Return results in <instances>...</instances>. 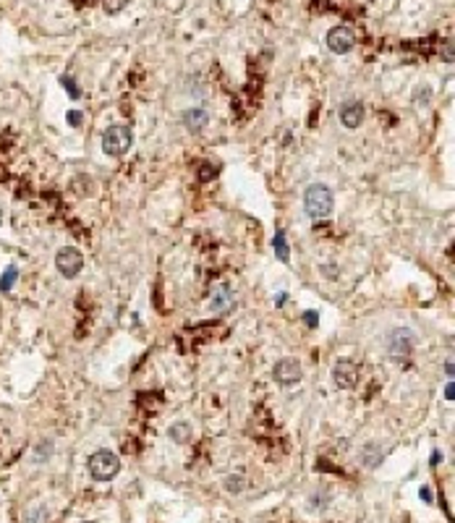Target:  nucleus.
<instances>
[{"label":"nucleus","mask_w":455,"mask_h":523,"mask_svg":"<svg viewBox=\"0 0 455 523\" xmlns=\"http://www.w3.org/2000/svg\"><path fill=\"white\" fill-rule=\"evenodd\" d=\"M60 82H63V86H66V89H68V92H71V97H73V100H76V97H79V89H76V84H73L71 79H66V76H63V79H60Z\"/></svg>","instance_id":"obj_17"},{"label":"nucleus","mask_w":455,"mask_h":523,"mask_svg":"<svg viewBox=\"0 0 455 523\" xmlns=\"http://www.w3.org/2000/svg\"><path fill=\"white\" fill-rule=\"evenodd\" d=\"M133 144V131L123 123H115L102 134V152L108 157H123Z\"/></svg>","instance_id":"obj_2"},{"label":"nucleus","mask_w":455,"mask_h":523,"mask_svg":"<svg viewBox=\"0 0 455 523\" xmlns=\"http://www.w3.org/2000/svg\"><path fill=\"white\" fill-rule=\"evenodd\" d=\"M275 380L280 385H296L301 380V364L296 358H280L275 364Z\"/></svg>","instance_id":"obj_8"},{"label":"nucleus","mask_w":455,"mask_h":523,"mask_svg":"<svg viewBox=\"0 0 455 523\" xmlns=\"http://www.w3.org/2000/svg\"><path fill=\"white\" fill-rule=\"evenodd\" d=\"M170 440L186 445V442L192 440V424H189V421H178V424H173V427H170Z\"/></svg>","instance_id":"obj_12"},{"label":"nucleus","mask_w":455,"mask_h":523,"mask_svg":"<svg viewBox=\"0 0 455 523\" xmlns=\"http://www.w3.org/2000/svg\"><path fill=\"white\" fill-rule=\"evenodd\" d=\"M304 322L314 327V324H317V314H314V311H306V314H304Z\"/></svg>","instance_id":"obj_19"},{"label":"nucleus","mask_w":455,"mask_h":523,"mask_svg":"<svg viewBox=\"0 0 455 523\" xmlns=\"http://www.w3.org/2000/svg\"><path fill=\"white\" fill-rule=\"evenodd\" d=\"M333 380H335L337 387L351 390V387H356V382H359V369H356L353 361L340 358V361H335V367H333Z\"/></svg>","instance_id":"obj_6"},{"label":"nucleus","mask_w":455,"mask_h":523,"mask_svg":"<svg viewBox=\"0 0 455 523\" xmlns=\"http://www.w3.org/2000/svg\"><path fill=\"white\" fill-rule=\"evenodd\" d=\"M230 492H241L243 489V476H228V484H225Z\"/></svg>","instance_id":"obj_16"},{"label":"nucleus","mask_w":455,"mask_h":523,"mask_svg":"<svg viewBox=\"0 0 455 523\" xmlns=\"http://www.w3.org/2000/svg\"><path fill=\"white\" fill-rule=\"evenodd\" d=\"M361 120H364V105L359 100H348V102L340 105V123L346 129H359Z\"/></svg>","instance_id":"obj_9"},{"label":"nucleus","mask_w":455,"mask_h":523,"mask_svg":"<svg viewBox=\"0 0 455 523\" xmlns=\"http://www.w3.org/2000/svg\"><path fill=\"white\" fill-rule=\"evenodd\" d=\"M421 499H427V502H431V489H429V487H421Z\"/></svg>","instance_id":"obj_21"},{"label":"nucleus","mask_w":455,"mask_h":523,"mask_svg":"<svg viewBox=\"0 0 455 523\" xmlns=\"http://www.w3.org/2000/svg\"><path fill=\"white\" fill-rule=\"evenodd\" d=\"M16 277H19V270H16V267H8V273L3 275V280H0V288H3V291H11Z\"/></svg>","instance_id":"obj_15"},{"label":"nucleus","mask_w":455,"mask_h":523,"mask_svg":"<svg viewBox=\"0 0 455 523\" xmlns=\"http://www.w3.org/2000/svg\"><path fill=\"white\" fill-rule=\"evenodd\" d=\"M387 345H390V356L393 358H398V361L408 358L411 351H414V335L408 333V330H396V333L390 335Z\"/></svg>","instance_id":"obj_7"},{"label":"nucleus","mask_w":455,"mask_h":523,"mask_svg":"<svg viewBox=\"0 0 455 523\" xmlns=\"http://www.w3.org/2000/svg\"><path fill=\"white\" fill-rule=\"evenodd\" d=\"M304 210H306V214L314 217V220L330 217L333 210H335V196H333V191L327 189L324 183H312V186L306 189V194H304Z\"/></svg>","instance_id":"obj_1"},{"label":"nucleus","mask_w":455,"mask_h":523,"mask_svg":"<svg viewBox=\"0 0 455 523\" xmlns=\"http://www.w3.org/2000/svg\"><path fill=\"white\" fill-rule=\"evenodd\" d=\"M210 123V113L202 110V107H194V110H186L183 113V126L192 131V134H202Z\"/></svg>","instance_id":"obj_10"},{"label":"nucleus","mask_w":455,"mask_h":523,"mask_svg":"<svg viewBox=\"0 0 455 523\" xmlns=\"http://www.w3.org/2000/svg\"><path fill=\"white\" fill-rule=\"evenodd\" d=\"M131 0H102V6H105V11L108 13H118V11H123L126 6H129Z\"/></svg>","instance_id":"obj_14"},{"label":"nucleus","mask_w":455,"mask_h":523,"mask_svg":"<svg viewBox=\"0 0 455 523\" xmlns=\"http://www.w3.org/2000/svg\"><path fill=\"white\" fill-rule=\"evenodd\" d=\"M55 267L63 277H76V275L84 270V254L76 249V246H63L55 254Z\"/></svg>","instance_id":"obj_4"},{"label":"nucleus","mask_w":455,"mask_h":523,"mask_svg":"<svg viewBox=\"0 0 455 523\" xmlns=\"http://www.w3.org/2000/svg\"><path fill=\"white\" fill-rule=\"evenodd\" d=\"M455 385H453V382H447V387H445V398H447V401H453V398H455Z\"/></svg>","instance_id":"obj_20"},{"label":"nucleus","mask_w":455,"mask_h":523,"mask_svg":"<svg viewBox=\"0 0 455 523\" xmlns=\"http://www.w3.org/2000/svg\"><path fill=\"white\" fill-rule=\"evenodd\" d=\"M233 291H230V286H225V283H220V286H215V291H212V311H217V314H225L230 306H233Z\"/></svg>","instance_id":"obj_11"},{"label":"nucleus","mask_w":455,"mask_h":523,"mask_svg":"<svg viewBox=\"0 0 455 523\" xmlns=\"http://www.w3.org/2000/svg\"><path fill=\"white\" fill-rule=\"evenodd\" d=\"M210 176H212V167H210V165H204V167H202V178L207 181V178H210Z\"/></svg>","instance_id":"obj_22"},{"label":"nucleus","mask_w":455,"mask_h":523,"mask_svg":"<svg viewBox=\"0 0 455 523\" xmlns=\"http://www.w3.org/2000/svg\"><path fill=\"white\" fill-rule=\"evenodd\" d=\"M327 48L333 50V53H337V55L351 53V50L356 48V35H353V29H351V26H335V29H330V35H327Z\"/></svg>","instance_id":"obj_5"},{"label":"nucleus","mask_w":455,"mask_h":523,"mask_svg":"<svg viewBox=\"0 0 455 523\" xmlns=\"http://www.w3.org/2000/svg\"><path fill=\"white\" fill-rule=\"evenodd\" d=\"M86 468H89V476H92L95 481H110V479H115V476H118L120 458L115 455V452H110V450H97V452L89 455Z\"/></svg>","instance_id":"obj_3"},{"label":"nucleus","mask_w":455,"mask_h":523,"mask_svg":"<svg viewBox=\"0 0 455 523\" xmlns=\"http://www.w3.org/2000/svg\"><path fill=\"white\" fill-rule=\"evenodd\" d=\"M275 254L283 264L290 262V249H288V241H286V233H283V230H277L275 233Z\"/></svg>","instance_id":"obj_13"},{"label":"nucleus","mask_w":455,"mask_h":523,"mask_svg":"<svg viewBox=\"0 0 455 523\" xmlns=\"http://www.w3.org/2000/svg\"><path fill=\"white\" fill-rule=\"evenodd\" d=\"M68 120H71V126H79V123H82V113H76V110L68 113Z\"/></svg>","instance_id":"obj_18"}]
</instances>
